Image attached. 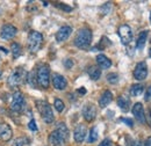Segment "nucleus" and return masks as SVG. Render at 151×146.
Listing matches in <instances>:
<instances>
[{
    "label": "nucleus",
    "instance_id": "obj_1",
    "mask_svg": "<svg viewBox=\"0 0 151 146\" xmlns=\"http://www.w3.org/2000/svg\"><path fill=\"white\" fill-rule=\"evenodd\" d=\"M69 139V129L65 123H58L57 128L49 136V144L51 146H62Z\"/></svg>",
    "mask_w": 151,
    "mask_h": 146
},
{
    "label": "nucleus",
    "instance_id": "obj_2",
    "mask_svg": "<svg viewBox=\"0 0 151 146\" xmlns=\"http://www.w3.org/2000/svg\"><path fill=\"white\" fill-rule=\"evenodd\" d=\"M92 43V31L88 28H81L75 38V45L79 49H88Z\"/></svg>",
    "mask_w": 151,
    "mask_h": 146
},
{
    "label": "nucleus",
    "instance_id": "obj_3",
    "mask_svg": "<svg viewBox=\"0 0 151 146\" xmlns=\"http://www.w3.org/2000/svg\"><path fill=\"white\" fill-rule=\"evenodd\" d=\"M27 72L23 67H17L13 72L9 74L8 77V80H7V84L9 87L12 88H15V87H19L20 85H22L24 82V80L27 79Z\"/></svg>",
    "mask_w": 151,
    "mask_h": 146
},
{
    "label": "nucleus",
    "instance_id": "obj_4",
    "mask_svg": "<svg viewBox=\"0 0 151 146\" xmlns=\"http://www.w3.org/2000/svg\"><path fill=\"white\" fill-rule=\"evenodd\" d=\"M36 107H37L40 115L42 116V118L45 123L50 124V123L54 122V118H55L54 117V111H52L50 104L48 102H45L43 100H37L36 101Z\"/></svg>",
    "mask_w": 151,
    "mask_h": 146
},
{
    "label": "nucleus",
    "instance_id": "obj_5",
    "mask_svg": "<svg viewBox=\"0 0 151 146\" xmlns=\"http://www.w3.org/2000/svg\"><path fill=\"white\" fill-rule=\"evenodd\" d=\"M42 43H43V35L41 33H38V31L32 30L29 33V35H28V42H27L28 50L32 54L37 52L38 50L41 49V47H42Z\"/></svg>",
    "mask_w": 151,
    "mask_h": 146
},
{
    "label": "nucleus",
    "instance_id": "obj_6",
    "mask_svg": "<svg viewBox=\"0 0 151 146\" xmlns=\"http://www.w3.org/2000/svg\"><path fill=\"white\" fill-rule=\"evenodd\" d=\"M36 80H37L38 86H41L42 88L47 89L49 87V84H50V70H49V66L43 64L41 65L37 69V72H36Z\"/></svg>",
    "mask_w": 151,
    "mask_h": 146
},
{
    "label": "nucleus",
    "instance_id": "obj_7",
    "mask_svg": "<svg viewBox=\"0 0 151 146\" xmlns=\"http://www.w3.org/2000/svg\"><path fill=\"white\" fill-rule=\"evenodd\" d=\"M117 34L120 36V39L123 45H129L132 41V30L128 24H121L119 27Z\"/></svg>",
    "mask_w": 151,
    "mask_h": 146
},
{
    "label": "nucleus",
    "instance_id": "obj_8",
    "mask_svg": "<svg viewBox=\"0 0 151 146\" xmlns=\"http://www.w3.org/2000/svg\"><path fill=\"white\" fill-rule=\"evenodd\" d=\"M148 77V65L145 62H139L137 63V65L135 66V70H134V78L136 80H144L145 78Z\"/></svg>",
    "mask_w": 151,
    "mask_h": 146
},
{
    "label": "nucleus",
    "instance_id": "obj_9",
    "mask_svg": "<svg viewBox=\"0 0 151 146\" xmlns=\"http://www.w3.org/2000/svg\"><path fill=\"white\" fill-rule=\"evenodd\" d=\"M24 104V99L21 92H15L12 95V101H11V109L13 111H21Z\"/></svg>",
    "mask_w": 151,
    "mask_h": 146
},
{
    "label": "nucleus",
    "instance_id": "obj_10",
    "mask_svg": "<svg viewBox=\"0 0 151 146\" xmlns=\"http://www.w3.org/2000/svg\"><path fill=\"white\" fill-rule=\"evenodd\" d=\"M17 33H18L17 27H14L13 24L6 23L0 29V37L2 39H12L13 37L17 35Z\"/></svg>",
    "mask_w": 151,
    "mask_h": 146
},
{
    "label": "nucleus",
    "instance_id": "obj_11",
    "mask_svg": "<svg viewBox=\"0 0 151 146\" xmlns=\"http://www.w3.org/2000/svg\"><path fill=\"white\" fill-rule=\"evenodd\" d=\"M83 116L87 122H93L96 117V108L92 103H87L83 108Z\"/></svg>",
    "mask_w": 151,
    "mask_h": 146
},
{
    "label": "nucleus",
    "instance_id": "obj_12",
    "mask_svg": "<svg viewBox=\"0 0 151 146\" xmlns=\"http://www.w3.org/2000/svg\"><path fill=\"white\" fill-rule=\"evenodd\" d=\"M86 135H87V129L84 124H78L76 127L75 131H73V138H75L76 143L80 144L85 140L86 138Z\"/></svg>",
    "mask_w": 151,
    "mask_h": 146
},
{
    "label": "nucleus",
    "instance_id": "obj_13",
    "mask_svg": "<svg viewBox=\"0 0 151 146\" xmlns=\"http://www.w3.org/2000/svg\"><path fill=\"white\" fill-rule=\"evenodd\" d=\"M132 114L135 116V118L139 122V123H145V112L142 103H135L132 107Z\"/></svg>",
    "mask_w": 151,
    "mask_h": 146
},
{
    "label": "nucleus",
    "instance_id": "obj_14",
    "mask_svg": "<svg viewBox=\"0 0 151 146\" xmlns=\"http://www.w3.org/2000/svg\"><path fill=\"white\" fill-rule=\"evenodd\" d=\"M13 136V131L11 127L7 123H1L0 124V140L1 142H8L11 140Z\"/></svg>",
    "mask_w": 151,
    "mask_h": 146
},
{
    "label": "nucleus",
    "instance_id": "obj_15",
    "mask_svg": "<svg viewBox=\"0 0 151 146\" xmlns=\"http://www.w3.org/2000/svg\"><path fill=\"white\" fill-rule=\"evenodd\" d=\"M52 85H54V87H55L56 89L63 91V89L66 88L68 81H66V79H65L63 75H60V74H58V73H55V74L52 75Z\"/></svg>",
    "mask_w": 151,
    "mask_h": 146
},
{
    "label": "nucleus",
    "instance_id": "obj_16",
    "mask_svg": "<svg viewBox=\"0 0 151 146\" xmlns=\"http://www.w3.org/2000/svg\"><path fill=\"white\" fill-rule=\"evenodd\" d=\"M72 33V28L70 26H63L58 29V31L56 33V39L57 42H64L66 41L69 36Z\"/></svg>",
    "mask_w": 151,
    "mask_h": 146
},
{
    "label": "nucleus",
    "instance_id": "obj_17",
    "mask_svg": "<svg viewBox=\"0 0 151 146\" xmlns=\"http://www.w3.org/2000/svg\"><path fill=\"white\" fill-rule=\"evenodd\" d=\"M113 100V94L112 92L109 91H105L102 93V95L100 96V100H99V106L101 108H106Z\"/></svg>",
    "mask_w": 151,
    "mask_h": 146
},
{
    "label": "nucleus",
    "instance_id": "obj_18",
    "mask_svg": "<svg viewBox=\"0 0 151 146\" xmlns=\"http://www.w3.org/2000/svg\"><path fill=\"white\" fill-rule=\"evenodd\" d=\"M96 64L100 66V69H109L112 66V62L108 57H106L105 55H98L96 56Z\"/></svg>",
    "mask_w": 151,
    "mask_h": 146
},
{
    "label": "nucleus",
    "instance_id": "obj_19",
    "mask_svg": "<svg viewBox=\"0 0 151 146\" xmlns=\"http://www.w3.org/2000/svg\"><path fill=\"white\" fill-rule=\"evenodd\" d=\"M117 106L120 107V109L122 111H128L130 107V100L126 96H119L117 99Z\"/></svg>",
    "mask_w": 151,
    "mask_h": 146
},
{
    "label": "nucleus",
    "instance_id": "obj_20",
    "mask_svg": "<svg viewBox=\"0 0 151 146\" xmlns=\"http://www.w3.org/2000/svg\"><path fill=\"white\" fill-rule=\"evenodd\" d=\"M147 37H148V31H142L138 37H137V42H136V47L137 49L142 50L145 45V42H147Z\"/></svg>",
    "mask_w": 151,
    "mask_h": 146
},
{
    "label": "nucleus",
    "instance_id": "obj_21",
    "mask_svg": "<svg viewBox=\"0 0 151 146\" xmlns=\"http://www.w3.org/2000/svg\"><path fill=\"white\" fill-rule=\"evenodd\" d=\"M88 75L92 80H98L101 77V70L98 69L96 66H91L88 69Z\"/></svg>",
    "mask_w": 151,
    "mask_h": 146
},
{
    "label": "nucleus",
    "instance_id": "obj_22",
    "mask_svg": "<svg viewBox=\"0 0 151 146\" xmlns=\"http://www.w3.org/2000/svg\"><path fill=\"white\" fill-rule=\"evenodd\" d=\"M11 50H12V55L13 58H19L21 54H22V49H21V45L17 42H13L12 45H11Z\"/></svg>",
    "mask_w": 151,
    "mask_h": 146
},
{
    "label": "nucleus",
    "instance_id": "obj_23",
    "mask_svg": "<svg viewBox=\"0 0 151 146\" xmlns=\"http://www.w3.org/2000/svg\"><path fill=\"white\" fill-rule=\"evenodd\" d=\"M142 92H143V86L139 85V84L132 85V88H130V94H132V96H138V95L142 94Z\"/></svg>",
    "mask_w": 151,
    "mask_h": 146
},
{
    "label": "nucleus",
    "instance_id": "obj_24",
    "mask_svg": "<svg viewBox=\"0 0 151 146\" xmlns=\"http://www.w3.org/2000/svg\"><path fill=\"white\" fill-rule=\"evenodd\" d=\"M96 139H98V129L94 127V128H92L90 130L87 142L88 143H94V142H96Z\"/></svg>",
    "mask_w": 151,
    "mask_h": 146
},
{
    "label": "nucleus",
    "instance_id": "obj_25",
    "mask_svg": "<svg viewBox=\"0 0 151 146\" xmlns=\"http://www.w3.org/2000/svg\"><path fill=\"white\" fill-rule=\"evenodd\" d=\"M119 80H120V77H119L117 73H109V74L107 75V81H108L109 84H112V85L117 84Z\"/></svg>",
    "mask_w": 151,
    "mask_h": 146
},
{
    "label": "nucleus",
    "instance_id": "obj_26",
    "mask_svg": "<svg viewBox=\"0 0 151 146\" xmlns=\"http://www.w3.org/2000/svg\"><path fill=\"white\" fill-rule=\"evenodd\" d=\"M29 144V139L27 137H21L14 140L13 146H23V145H28Z\"/></svg>",
    "mask_w": 151,
    "mask_h": 146
},
{
    "label": "nucleus",
    "instance_id": "obj_27",
    "mask_svg": "<svg viewBox=\"0 0 151 146\" xmlns=\"http://www.w3.org/2000/svg\"><path fill=\"white\" fill-rule=\"evenodd\" d=\"M54 106H55V108L58 112H62L64 108H65V104H64V102L60 100V99H56L55 100V103H54Z\"/></svg>",
    "mask_w": 151,
    "mask_h": 146
},
{
    "label": "nucleus",
    "instance_id": "obj_28",
    "mask_svg": "<svg viewBox=\"0 0 151 146\" xmlns=\"http://www.w3.org/2000/svg\"><path fill=\"white\" fill-rule=\"evenodd\" d=\"M27 81H28V84L30 85V86H33V87H36L37 86V84H36V79L34 78V73H29L28 75H27Z\"/></svg>",
    "mask_w": 151,
    "mask_h": 146
},
{
    "label": "nucleus",
    "instance_id": "obj_29",
    "mask_svg": "<svg viewBox=\"0 0 151 146\" xmlns=\"http://www.w3.org/2000/svg\"><path fill=\"white\" fill-rule=\"evenodd\" d=\"M56 6L58 8H60V9H63V11H65V12H70L72 8L70 7V6H68V5H65V4H60V2H57Z\"/></svg>",
    "mask_w": 151,
    "mask_h": 146
},
{
    "label": "nucleus",
    "instance_id": "obj_30",
    "mask_svg": "<svg viewBox=\"0 0 151 146\" xmlns=\"http://www.w3.org/2000/svg\"><path fill=\"white\" fill-rule=\"evenodd\" d=\"M28 128L30 129L32 131H37V127H36V122L35 120H30L28 123Z\"/></svg>",
    "mask_w": 151,
    "mask_h": 146
},
{
    "label": "nucleus",
    "instance_id": "obj_31",
    "mask_svg": "<svg viewBox=\"0 0 151 146\" xmlns=\"http://www.w3.org/2000/svg\"><path fill=\"white\" fill-rule=\"evenodd\" d=\"M144 100H145V101H150L151 100V85L147 88L145 95H144Z\"/></svg>",
    "mask_w": 151,
    "mask_h": 146
},
{
    "label": "nucleus",
    "instance_id": "obj_32",
    "mask_svg": "<svg viewBox=\"0 0 151 146\" xmlns=\"http://www.w3.org/2000/svg\"><path fill=\"white\" fill-rule=\"evenodd\" d=\"M145 121L148 122V124L151 127V107H149V109L147 111V116H145Z\"/></svg>",
    "mask_w": 151,
    "mask_h": 146
},
{
    "label": "nucleus",
    "instance_id": "obj_33",
    "mask_svg": "<svg viewBox=\"0 0 151 146\" xmlns=\"http://www.w3.org/2000/svg\"><path fill=\"white\" fill-rule=\"evenodd\" d=\"M98 146H112V140L108 139V138H107V139H104Z\"/></svg>",
    "mask_w": 151,
    "mask_h": 146
},
{
    "label": "nucleus",
    "instance_id": "obj_34",
    "mask_svg": "<svg viewBox=\"0 0 151 146\" xmlns=\"http://www.w3.org/2000/svg\"><path fill=\"white\" fill-rule=\"evenodd\" d=\"M64 65H65L66 69H71V67L73 66V62H72L71 59H66V60L64 62Z\"/></svg>",
    "mask_w": 151,
    "mask_h": 146
},
{
    "label": "nucleus",
    "instance_id": "obj_35",
    "mask_svg": "<svg viewBox=\"0 0 151 146\" xmlns=\"http://www.w3.org/2000/svg\"><path fill=\"white\" fill-rule=\"evenodd\" d=\"M121 121H122V122H124L126 124H128L130 128H132V127H134V123H132V121L130 120V118H122Z\"/></svg>",
    "mask_w": 151,
    "mask_h": 146
},
{
    "label": "nucleus",
    "instance_id": "obj_36",
    "mask_svg": "<svg viewBox=\"0 0 151 146\" xmlns=\"http://www.w3.org/2000/svg\"><path fill=\"white\" fill-rule=\"evenodd\" d=\"M8 54V51L5 48H0V56H6Z\"/></svg>",
    "mask_w": 151,
    "mask_h": 146
},
{
    "label": "nucleus",
    "instance_id": "obj_37",
    "mask_svg": "<svg viewBox=\"0 0 151 146\" xmlns=\"http://www.w3.org/2000/svg\"><path fill=\"white\" fill-rule=\"evenodd\" d=\"M144 146H151V137L147 138V140H145V144H144Z\"/></svg>",
    "mask_w": 151,
    "mask_h": 146
},
{
    "label": "nucleus",
    "instance_id": "obj_38",
    "mask_svg": "<svg viewBox=\"0 0 151 146\" xmlns=\"http://www.w3.org/2000/svg\"><path fill=\"white\" fill-rule=\"evenodd\" d=\"M78 92H79L80 94H85V93H86V89H85L84 87H81V88H79V89H78Z\"/></svg>",
    "mask_w": 151,
    "mask_h": 146
},
{
    "label": "nucleus",
    "instance_id": "obj_39",
    "mask_svg": "<svg viewBox=\"0 0 151 146\" xmlns=\"http://www.w3.org/2000/svg\"><path fill=\"white\" fill-rule=\"evenodd\" d=\"M132 146H144L143 144H141V143H136V144H134Z\"/></svg>",
    "mask_w": 151,
    "mask_h": 146
},
{
    "label": "nucleus",
    "instance_id": "obj_40",
    "mask_svg": "<svg viewBox=\"0 0 151 146\" xmlns=\"http://www.w3.org/2000/svg\"><path fill=\"white\" fill-rule=\"evenodd\" d=\"M149 55H150V57H151V48H150V50H149Z\"/></svg>",
    "mask_w": 151,
    "mask_h": 146
},
{
    "label": "nucleus",
    "instance_id": "obj_41",
    "mask_svg": "<svg viewBox=\"0 0 151 146\" xmlns=\"http://www.w3.org/2000/svg\"><path fill=\"white\" fill-rule=\"evenodd\" d=\"M1 74H2V72H1V71H0V77H1Z\"/></svg>",
    "mask_w": 151,
    "mask_h": 146
},
{
    "label": "nucleus",
    "instance_id": "obj_42",
    "mask_svg": "<svg viewBox=\"0 0 151 146\" xmlns=\"http://www.w3.org/2000/svg\"><path fill=\"white\" fill-rule=\"evenodd\" d=\"M150 22H151V14H150Z\"/></svg>",
    "mask_w": 151,
    "mask_h": 146
}]
</instances>
